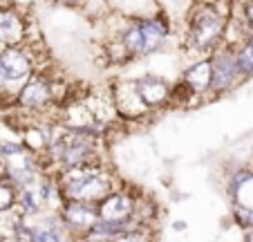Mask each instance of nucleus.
<instances>
[{
  "label": "nucleus",
  "instance_id": "obj_2",
  "mask_svg": "<svg viewBox=\"0 0 253 242\" xmlns=\"http://www.w3.org/2000/svg\"><path fill=\"white\" fill-rule=\"evenodd\" d=\"M56 182L61 186V193L65 202H90L99 204L108 193L121 184V177L112 166L105 161L90 164L81 168H70V171L54 173Z\"/></svg>",
  "mask_w": 253,
  "mask_h": 242
},
{
  "label": "nucleus",
  "instance_id": "obj_8",
  "mask_svg": "<svg viewBox=\"0 0 253 242\" xmlns=\"http://www.w3.org/2000/svg\"><path fill=\"white\" fill-rule=\"evenodd\" d=\"M32 36V23L20 5H0V48L20 45Z\"/></svg>",
  "mask_w": 253,
  "mask_h": 242
},
{
  "label": "nucleus",
  "instance_id": "obj_5",
  "mask_svg": "<svg viewBox=\"0 0 253 242\" xmlns=\"http://www.w3.org/2000/svg\"><path fill=\"white\" fill-rule=\"evenodd\" d=\"M170 83L166 74H157V72H143V74L132 76V86L137 92L139 101L150 114H157L162 110H168V101H170Z\"/></svg>",
  "mask_w": 253,
  "mask_h": 242
},
{
  "label": "nucleus",
  "instance_id": "obj_18",
  "mask_svg": "<svg viewBox=\"0 0 253 242\" xmlns=\"http://www.w3.org/2000/svg\"><path fill=\"white\" fill-rule=\"evenodd\" d=\"M56 7H63V9H70V11H81L83 5H85L87 0H52Z\"/></svg>",
  "mask_w": 253,
  "mask_h": 242
},
{
  "label": "nucleus",
  "instance_id": "obj_1",
  "mask_svg": "<svg viewBox=\"0 0 253 242\" xmlns=\"http://www.w3.org/2000/svg\"><path fill=\"white\" fill-rule=\"evenodd\" d=\"M233 14V0L193 2L184 14L182 52L188 56H211L224 43L229 18Z\"/></svg>",
  "mask_w": 253,
  "mask_h": 242
},
{
  "label": "nucleus",
  "instance_id": "obj_11",
  "mask_svg": "<svg viewBox=\"0 0 253 242\" xmlns=\"http://www.w3.org/2000/svg\"><path fill=\"white\" fill-rule=\"evenodd\" d=\"M226 195L231 206L253 209V168H235L226 180Z\"/></svg>",
  "mask_w": 253,
  "mask_h": 242
},
{
  "label": "nucleus",
  "instance_id": "obj_17",
  "mask_svg": "<svg viewBox=\"0 0 253 242\" xmlns=\"http://www.w3.org/2000/svg\"><path fill=\"white\" fill-rule=\"evenodd\" d=\"M231 218L233 224L244 229H253V209H242V206H231Z\"/></svg>",
  "mask_w": 253,
  "mask_h": 242
},
{
  "label": "nucleus",
  "instance_id": "obj_19",
  "mask_svg": "<svg viewBox=\"0 0 253 242\" xmlns=\"http://www.w3.org/2000/svg\"><path fill=\"white\" fill-rule=\"evenodd\" d=\"M242 242H253V229H244L242 231Z\"/></svg>",
  "mask_w": 253,
  "mask_h": 242
},
{
  "label": "nucleus",
  "instance_id": "obj_21",
  "mask_svg": "<svg viewBox=\"0 0 253 242\" xmlns=\"http://www.w3.org/2000/svg\"><path fill=\"white\" fill-rule=\"evenodd\" d=\"M193 2H217V0H193Z\"/></svg>",
  "mask_w": 253,
  "mask_h": 242
},
{
  "label": "nucleus",
  "instance_id": "obj_3",
  "mask_svg": "<svg viewBox=\"0 0 253 242\" xmlns=\"http://www.w3.org/2000/svg\"><path fill=\"white\" fill-rule=\"evenodd\" d=\"M41 41L27 38L20 45L0 48V95L14 101V95L34 72L43 67Z\"/></svg>",
  "mask_w": 253,
  "mask_h": 242
},
{
  "label": "nucleus",
  "instance_id": "obj_20",
  "mask_svg": "<svg viewBox=\"0 0 253 242\" xmlns=\"http://www.w3.org/2000/svg\"><path fill=\"white\" fill-rule=\"evenodd\" d=\"M247 43H251V45H253V32H249V34H247Z\"/></svg>",
  "mask_w": 253,
  "mask_h": 242
},
{
  "label": "nucleus",
  "instance_id": "obj_10",
  "mask_svg": "<svg viewBox=\"0 0 253 242\" xmlns=\"http://www.w3.org/2000/svg\"><path fill=\"white\" fill-rule=\"evenodd\" d=\"M43 175V173H41ZM41 175L34 182L20 186L18 195H16V211L23 215L25 220H36L41 215L47 213L45 209V195H43V182H41Z\"/></svg>",
  "mask_w": 253,
  "mask_h": 242
},
{
  "label": "nucleus",
  "instance_id": "obj_16",
  "mask_svg": "<svg viewBox=\"0 0 253 242\" xmlns=\"http://www.w3.org/2000/svg\"><path fill=\"white\" fill-rule=\"evenodd\" d=\"M112 242H159V227H132Z\"/></svg>",
  "mask_w": 253,
  "mask_h": 242
},
{
  "label": "nucleus",
  "instance_id": "obj_4",
  "mask_svg": "<svg viewBox=\"0 0 253 242\" xmlns=\"http://www.w3.org/2000/svg\"><path fill=\"white\" fill-rule=\"evenodd\" d=\"M211 72H213V81H211V99H220V97L233 92L235 88L242 83L238 63H235V48L229 43H222L220 48L211 54Z\"/></svg>",
  "mask_w": 253,
  "mask_h": 242
},
{
  "label": "nucleus",
  "instance_id": "obj_9",
  "mask_svg": "<svg viewBox=\"0 0 253 242\" xmlns=\"http://www.w3.org/2000/svg\"><path fill=\"white\" fill-rule=\"evenodd\" d=\"M179 79L195 92L197 97L204 101H209V92H211V81H213V72H211V56H197L193 58L188 65H184Z\"/></svg>",
  "mask_w": 253,
  "mask_h": 242
},
{
  "label": "nucleus",
  "instance_id": "obj_12",
  "mask_svg": "<svg viewBox=\"0 0 253 242\" xmlns=\"http://www.w3.org/2000/svg\"><path fill=\"white\" fill-rule=\"evenodd\" d=\"M29 242H74V236L63 227L56 213H45L32 220V240Z\"/></svg>",
  "mask_w": 253,
  "mask_h": 242
},
{
  "label": "nucleus",
  "instance_id": "obj_22",
  "mask_svg": "<svg viewBox=\"0 0 253 242\" xmlns=\"http://www.w3.org/2000/svg\"><path fill=\"white\" fill-rule=\"evenodd\" d=\"M0 5H2V0H0Z\"/></svg>",
  "mask_w": 253,
  "mask_h": 242
},
{
  "label": "nucleus",
  "instance_id": "obj_7",
  "mask_svg": "<svg viewBox=\"0 0 253 242\" xmlns=\"http://www.w3.org/2000/svg\"><path fill=\"white\" fill-rule=\"evenodd\" d=\"M56 218L63 222V227L77 238H85L99 222L96 204L90 202H63V206L56 211Z\"/></svg>",
  "mask_w": 253,
  "mask_h": 242
},
{
  "label": "nucleus",
  "instance_id": "obj_15",
  "mask_svg": "<svg viewBox=\"0 0 253 242\" xmlns=\"http://www.w3.org/2000/svg\"><path fill=\"white\" fill-rule=\"evenodd\" d=\"M233 48H235V63H238L242 81L251 79L253 76V45L247 43V38H244L242 43L233 45Z\"/></svg>",
  "mask_w": 253,
  "mask_h": 242
},
{
  "label": "nucleus",
  "instance_id": "obj_13",
  "mask_svg": "<svg viewBox=\"0 0 253 242\" xmlns=\"http://www.w3.org/2000/svg\"><path fill=\"white\" fill-rule=\"evenodd\" d=\"M112 14L126 16V18H148L162 11L159 0H105Z\"/></svg>",
  "mask_w": 253,
  "mask_h": 242
},
{
  "label": "nucleus",
  "instance_id": "obj_14",
  "mask_svg": "<svg viewBox=\"0 0 253 242\" xmlns=\"http://www.w3.org/2000/svg\"><path fill=\"white\" fill-rule=\"evenodd\" d=\"M202 99L184 83L182 79H175L170 83V101H168V110H188L200 105Z\"/></svg>",
  "mask_w": 253,
  "mask_h": 242
},
{
  "label": "nucleus",
  "instance_id": "obj_6",
  "mask_svg": "<svg viewBox=\"0 0 253 242\" xmlns=\"http://www.w3.org/2000/svg\"><path fill=\"white\" fill-rule=\"evenodd\" d=\"M141 193V189H134L121 182L112 193H108L99 204V220L103 222H128L134 220V209H137V197Z\"/></svg>",
  "mask_w": 253,
  "mask_h": 242
}]
</instances>
